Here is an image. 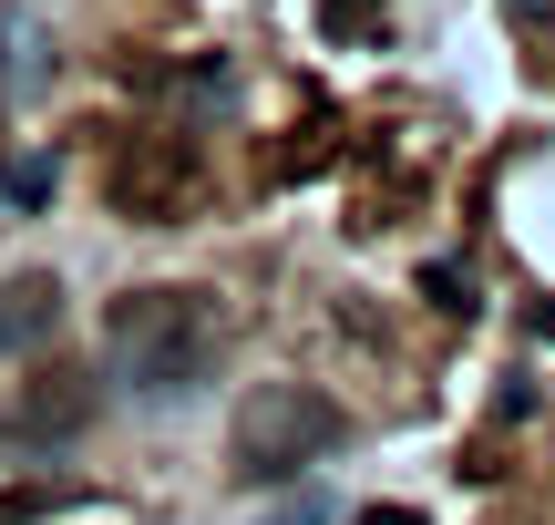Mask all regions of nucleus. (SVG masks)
Masks as SVG:
<instances>
[{"label":"nucleus","instance_id":"obj_1","mask_svg":"<svg viewBox=\"0 0 555 525\" xmlns=\"http://www.w3.org/2000/svg\"><path fill=\"white\" fill-rule=\"evenodd\" d=\"M227 350V299L217 289H185V279H155V289H124L103 309V361H114L124 392L144 402H185V392L217 371Z\"/></svg>","mask_w":555,"mask_h":525},{"label":"nucleus","instance_id":"obj_2","mask_svg":"<svg viewBox=\"0 0 555 525\" xmlns=\"http://www.w3.org/2000/svg\"><path fill=\"white\" fill-rule=\"evenodd\" d=\"M350 444V412L330 402V392L309 382H258L237 402V433H227V464H237V485H288V474H309L319 453Z\"/></svg>","mask_w":555,"mask_h":525},{"label":"nucleus","instance_id":"obj_3","mask_svg":"<svg viewBox=\"0 0 555 525\" xmlns=\"http://www.w3.org/2000/svg\"><path fill=\"white\" fill-rule=\"evenodd\" d=\"M103 185H114V217L124 227H185L206 196V155L185 124H134V135L114 144V165H103Z\"/></svg>","mask_w":555,"mask_h":525},{"label":"nucleus","instance_id":"obj_4","mask_svg":"<svg viewBox=\"0 0 555 525\" xmlns=\"http://www.w3.org/2000/svg\"><path fill=\"white\" fill-rule=\"evenodd\" d=\"M93 412H103L93 392H82L73 371H52V382H31V392H21V412H0V444H73Z\"/></svg>","mask_w":555,"mask_h":525},{"label":"nucleus","instance_id":"obj_5","mask_svg":"<svg viewBox=\"0 0 555 525\" xmlns=\"http://www.w3.org/2000/svg\"><path fill=\"white\" fill-rule=\"evenodd\" d=\"M52 320H62V289L52 279H11V289H0V350L52 341Z\"/></svg>","mask_w":555,"mask_h":525},{"label":"nucleus","instance_id":"obj_6","mask_svg":"<svg viewBox=\"0 0 555 525\" xmlns=\"http://www.w3.org/2000/svg\"><path fill=\"white\" fill-rule=\"evenodd\" d=\"M330 41H391V0H319Z\"/></svg>","mask_w":555,"mask_h":525},{"label":"nucleus","instance_id":"obj_7","mask_svg":"<svg viewBox=\"0 0 555 525\" xmlns=\"http://www.w3.org/2000/svg\"><path fill=\"white\" fill-rule=\"evenodd\" d=\"M422 299H433L442 309V320H474V268H463V258H433V268H422Z\"/></svg>","mask_w":555,"mask_h":525},{"label":"nucleus","instance_id":"obj_8","mask_svg":"<svg viewBox=\"0 0 555 525\" xmlns=\"http://www.w3.org/2000/svg\"><path fill=\"white\" fill-rule=\"evenodd\" d=\"M0 185H11V206H52V155H21Z\"/></svg>","mask_w":555,"mask_h":525},{"label":"nucleus","instance_id":"obj_9","mask_svg":"<svg viewBox=\"0 0 555 525\" xmlns=\"http://www.w3.org/2000/svg\"><path fill=\"white\" fill-rule=\"evenodd\" d=\"M350 525H433V515H422V505H360Z\"/></svg>","mask_w":555,"mask_h":525},{"label":"nucleus","instance_id":"obj_10","mask_svg":"<svg viewBox=\"0 0 555 525\" xmlns=\"http://www.w3.org/2000/svg\"><path fill=\"white\" fill-rule=\"evenodd\" d=\"M268 525H330V505H319V495H298L288 515H268Z\"/></svg>","mask_w":555,"mask_h":525},{"label":"nucleus","instance_id":"obj_11","mask_svg":"<svg viewBox=\"0 0 555 525\" xmlns=\"http://www.w3.org/2000/svg\"><path fill=\"white\" fill-rule=\"evenodd\" d=\"M535 341H555V299H545V309H535Z\"/></svg>","mask_w":555,"mask_h":525}]
</instances>
